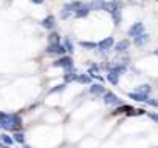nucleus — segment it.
<instances>
[{
  "instance_id": "1",
  "label": "nucleus",
  "mask_w": 158,
  "mask_h": 148,
  "mask_svg": "<svg viewBox=\"0 0 158 148\" xmlns=\"http://www.w3.org/2000/svg\"><path fill=\"white\" fill-rule=\"evenodd\" d=\"M0 127L5 130H20L22 119L17 114H5L0 113Z\"/></svg>"
},
{
  "instance_id": "2",
  "label": "nucleus",
  "mask_w": 158,
  "mask_h": 148,
  "mask_svg": "<svg viewBox=\"0 0 158 148\" xmlns=\"http://www.w3.org/2000/svg\"><path fill=\"white\" fill-rule=\"evenodd\" d=\"M53 66L56 68H64L65 71L67 69H73V59L70 56H60L57 60L53 62Z\"/></svg>"
},
{
  "instance_id": "3",
  "label": "nucleus",
  "mask_w": 158,
  "mask_h": 148,
  "mask_svg": "<svg viewBox=\"0 0 158 148\" xmlns=\"http://www.w3.org/2000/svg\"><path fill=\"white\" fill-rule=\"evenodd\" d=\"M45 53L50 54V56H65L67 49H65V46L60 45V43H50V45L47 46Z\"/></svg>"
},
{
  "instance_id": "4",
  "label": "nucleus",
  "mask_w": 158,
  "mask_h": 148,
  "mask_svg": "<svg viewBox=\"0 0 158 148\" xmlns=\"http://www.w3.org/2000/svg\"><path fill=\"white\" fill-rule=\"evenodd\" d=\"M143 33H146V26H144V23L136 22V23H133V25L129 28L127 36H129V37H136V36H139V34H143Z\"/></svg>"
},
{
  "instance_id": "5",
  "label": "nucleus",
  "mask_w": 158,
  "mask_h": 148,
  "mask_svg": "<svg viewBox=\"0 0 158 148\" xmlns=\"http://www.w3.org/2000/svg\"><path fill=\"white\" fill-rule=\"evenodd\" d=\"M124 6V3L121 2V0H110V2H106V8L104 11H107L109 14L113 13V11H121Z\"/></svg>"
},
{
  "instance_id": "6",
  "label": "nucleus",
  "mask_w": 158,
  "mask_h": 148,
  "mask_svg": "<svg viewBox=\"0 0 158 148\" xmlns=\"http://www.w3.org/2000/svg\"><path fill=\"white\" fill-rule=\"evenodd\" d=\"M113 45H115V39L113 37H106V39H102L98 43V48H99L101 53H107V51H110L113 48Z\"/></svg>"
},
{
  "instance_id": "7",
  "label": "nucleus",
  "mask_w": 158,
  "mask_h": 148,
  "mask_svg": "<svg viewBox=\"0 0 158 148\" xmlns=\"http://www.w3.org/2000/svg\"><path fill=\"white\" fill-rule=\"evenodd\" d=\"M113 46H115V53H116V54H124V53H127V49L130 48V40H129V39H123V40H119L118 43H115Z\"/></svg>"
},
{
  "instance_id": "8",
  "label": "nucleus",
  "mask_w": 158,
  "mask_h": 148,
  "mask_svg": "<svg viewBox=\"0 0 158 148\" xmlns=\"http://www.w3.org/2000/svg\"><path fill=\"white\" fill-rule=\"evenodd\" d=\"M104 103H106V105H121L123 100H121L116 94L107 91V93H104Z\"/></svg>"
},
{
  "instance_id": "9",
  "label": "nucleus",
  "mask_w": 158,
  "mask_h": 148,
  "mask_svg": "<svg viewBox=\"0 0 158 148\" xmlns=\"http://www.w3.org/2000/svg\"><path fill=\"white\" fill-rule=\"evenodd\" d=\"M149 40H150V36H149L147 33H143V34L133 37V45H135L136 48H143L144 45L149 43Z\"/></svg>"
},
{
  "instance_id": "10",
  "label": "nucleus",
  "mask_w": 158,
  "mask_h": 148,
  "mask_svg": "<svg viewBox=\"0 0 158 148\" xmlns=\"http://www.w3.org/2000/svg\"><path fill=\"white\" fill-rule=\"evenodd\" d=\"M89 91H90L92 96H102V94L106 93V88H104L102 84H92Z\"/></svg>"
},
{
  "instance_id": "11",
  "label": "nucleus",
  "mask_w": 158,
  "mask_h": 148,
  "mask_svg": "<svg viewBox=\"0 0 158 148\" xmlns=\"http://www.w3.org/2000/svg\"><path fill=\"white\" fill-rule=\"evenodd\" d=\"M89 13H90V6H89V5H82L81 8H77V10L74 11V17H77V19H84V17L89 16Z\"/></svg>"
},
{
  "instance_id": "12",
  "label": "nucleus",
  "mask_w": 158,
  "mask_h": 148,
  "mask_svg": "<svg viewBox=\"0 0 158 148\" xmlns=\"http://www.w3.org/2000/svg\"><path fill=\"white\" fill-rule=\"evenodd\" d=\"M40 25H42L45 29H53L54 25H56V17H54V16H47V17L42 20Z\"/></svg>"
},
{
  "instance_id": "13",
  "label": "nucleus",
  "mask_w": 158,
  "mask_h": 148,
  "mask_svg": "<svg viewBox=\"0 0 158 148\" xmlns=\"http://www.w3.org/2000/svg\"><path fill=\"white\" fill-rule=\"evenodd\" d=\"M119 76H121L119 72H116V71H113V69H109V72H107V80H109L112 85H118Z\"/></svg>"
},
{
  "instance_id": "14",
  "label": "nucleus",
  "mask_w": 158,
  "mask_h": 148,
  "mask_svg": "<svg viewBox=\"0 0 158 148\" xmlns=\"http://www.w3.org/2000/svg\"><path fill=\"white\" fill-rule=\"evenodd\" d=\"M90 10H95V11H104L106 8V0H93L92 3H89Z\"/></svg>"
},
{
  "instance_id": "15",
  "label": "nucleus",
  "mask_w": 158,
  "mask_h": 148,
  "mask_svg": "<svg viewBox=\"0 0 158 148\" xmlns=\"http://www.w3.org/2000/svg\"><path fill=\"white\" fill-rule=\"evenodd\" d=\"M84 3L82 2H79V0H76V2H70V3H65L64 5V10H68V11H71V13H74L77 8H81Z\"/></svg>"
},
{
  "instance_id": "16",
  "label": "nucleus",
  "mask_w": 158,
  "mask_h": 148,
  "mask_svg": "<svg viewBox=\"0 0 158 148\" xmlns=\"http://www.w3.org/2000/svg\"><path fill=\"white\" fill-rule=\"evenodd\" d=\"M76 77H77V74H76L73 69H67V71H65V74H64V80H65V84L74 82V80H76Z\"/></svg>"
},
{
  "instance_id": "17",
  "label": "nucleus",
  "mask_w": 158,
  "mask_h": 148,
  "mask_svg": "<svg viewBox=\"0 0 158 148\" xmlns=\"http://www.w3.org/2000/svg\"><path fill=\"white\" fill-rule=\"evenodd\" d=\"M129 97L130 99H133V100H136V102H146L147 100V94H141V93H129Z\"/></svg>"
},
{
  "instance_id": "18",
  "label": "nucleus",
  "mask_w": 158,
  "mask_h": 148,
  "mask_svg": "<svg viewBox=\"0 0 158 148\" xmlns=\"http://www.w3.org/2000/svg\"><path fill=\"white\" fill-rule=\"evenodd\" d=\"M110 16H112V20H113L115 26H119V23H121V20H123L121 11H113V13H110Z\"/></svg>"
},
{
  "instance_id": "19",
  "label": "nucleus",
  "mask_w": 158,
  "mask_h": 148,
  "mask_svg": "<svg viewBox=\"0 0 158 148\" xmlns=\"http://www.w3.org/2000/svg\"><path fill=\"white\" fill-rule=\"evenodd\" d=\"M76 80H77L79 84H92V77H90L89 72H87V74H77Z\"/></svg>"
},
{
  "instance_id": "20",
  "label": "nucleus",
  "mask_w": 158,
  "mask_h": 148,
  "mask_svg": "<svg viewBox=\"0 0 158 148\" xmlns=\"http://www.w3.org/2000/svg\"><path fill=\"white\" fill-rule=\"evenodd\" d=\"M135 91H136V93H141V94H147V96H149V93L152 91V87H150V85H147V84H144V85H138Z\"/></svg>"
},
{
  "instance_id": "21",
  "label": "nucleus",
  "mask_w": 158,
  "mask_h": 148,
  "mask_svg": "<svg viewBox=\"0 0 158 148\" xmlns=\"http://www.w3.org/2000/svg\"><path fill=\"white\" fill-rule=\"evenodd\" d=\"M130 110H132V107H130V105H123V103H121V105L113 111V116H115V114H123V113H126V114H127V111H130Z\"/></svg>"
},
{
  "instance_id": "22",
  "label": "nucleus",
  "mask_w": 158,
  "mask_h": 148,
  "mask_svg": "<svg viewBox=\"0 0 158 148\" xmlns=\"http://www.w3.org/2000/svg\"><path fill=\"white\" fill-rule=\"evenodd\" d=\"M79 45H81L82 48H85V49H95V48H98V43H95V42H79Z\"/></svg>"
},
{
  "instance_id": "23",
  "label": "nucleus",
  "mask_w": 158,
  "mask_h": 148,
  "mask_svg": "<svg viewBox=\"0 0 158 148\" xmlns=\"http://www.w3.org/2000/svg\"><path fill=\"white\" fill-rule=\"evenodd\" d=\"M64 46H65V49H67L68 53H73V51H74V46H73V43H71V40H70L68 37L64 39Z\"/></svg>"
},
{
  "instance_id": "24",
  "label": "nucleus",
  "mask_w": 158,
  "mask_h": 148,
  "mask_svg": "<svg viewBox=\"0 0 158 148\" xmlns=\"http://www.w3.org/2000/svg\"><path fill=\"white\" fill-rule=\"evenodd\" d=\"M50 43H59V34L57 33H51L48 36V45Z\"/></svg>"
},
{
  "instance_id": "25",
  "label": "nucleus",
  "mask_w": 158,
  "mask_h": 148,
  "mask_svg": "<svg viewBox=\"0 0 158 148\" xmlns=\"http://www.w3.org/2000/svg\"><path fill=\"white\" fill-rule=\"evenodd\" d=\"M71 17V11H68V10H62L60 11V19L62 20H67V19H70Z\"/></svg>"
},
{
  "instance_id": "26",
  "label": "nucleus",
  "mask_w": 158,
  "mask_h": 148,
  "mask_svg": "<svg viewBox=\"0 0 158 148\" xmlns=\"http://www.w3.org/2000/svg\"><path fill=\"white\" fill-rule=\"evenodd\" d=\"M14 140H16L17 143H23V142H25V137H23L22 133H16V134H14Z\"/></svg>"
},
{
  "instance_id": "27",
  "label": "nucleus",
  "mask_w": 158,
  "mask_h": 148,
  "mask_svg": "<svg viewBox=\"0 0 158 148\" xmlns=\"http://www.w3.org/2000/svg\"><path fill=\"white\" fill-rule=\"evenodd\" d=\"M2 140H3V143H5V145H11V143L14 142V139H11L8 134H2Z\"/></svg>"
},
{
  "instance_id": "28",
  "label": "nucleus",
  "mask_w": 158,
  "mask_h": 148,
  "mask_svg": "<svg viewBox=\"0 0 158 148\" xmlns=\"http://www.w3.org/2000/svg\"><path fill=\"white\" fill-rule=\"evenodd\" d=\"M64 88H65V84H62V85H57L56 88H51V90H50V93H59V91H62Z\"/></svg>"
},
{
  "instance_id": "29",
  "label": "nucleus",
  "mask_w": 158,
  "mask_h": 148,
  "mask_svg": "<svg viewBox=\"0 0 158 148\" xmlns=\"http://www.w3.org/2000/svg\"><path fill=\"white\" fill-rule=\"evenodd\" d=\"M146 103H149L150 107H156V108H158V100H156V99H149V97H147Z\"/></svg>"
},
{
  "instance_id": "30",
  "label": "nucleus",
  "mask_w": 158,
  "mask_h": 148,
  "mask_svg": "<svg viewBox=\"0 0 158 148\" xmlns=\"http://www.w3.org/2000/svg\"><path fill=\"white\" fill-rule=\"evenodd\" d=\"M147 116H149L153 122H156V123H158V114H156V113H147Z\"/></svg>"
},
{
  "instance_id": "31",
  "label": "nucleus",
  "mask_w": 158,
  "mask_h": 148,
  "mask_svg": "<svg viewBox=\"0 0 158 148\" xmlns=\"http://www.w3.org/2000/svg\"><path fill=\"white\" fill-rule=\"evenodd\" d=\"M33 3H36V5H42L44 3V0H31Z\"/></svg>"
},
{
  "instance_id": "32",
  "label": "nucleus",
  "mask_w": 158,
  "mask_h": 148,
  "mask_svg": "<svg viewBox=\"0 0 158 148\" xmlns=\"http://www.w3.org/2000/svg\"><path fill=\"white\" fill-rule=\"evenodd\" d=\"M0 148H8L6 145H3V143H0Z\"/></svg>"
},
{
  "instance_id": "33",
  "label": "nucleus",
  "mask_w": 158,
  "mask_h": 148,
  "mask_svg": "<svg viewBox=\"0 0 158 148\" xmlns=\"http://www.w3.org/2000/svg\"><path fill=\"white\" fill-rule=\"evenodd\" d=\"M153 54H155V56H158V48H156V49L153 51Z\"/></svg>"
},
{
  "instance_id": "34",
  "label": "nucleus",
  "mask_w": 158,
  "mask_h": 148,
  "mask_svg": "<svg viewBox=\"0 0 158 148\" xmlns=\"http://www.w3.org/2000/svg\"><path fill=\"white\" fill-rule=\"evenodd\" d=\"M155 2H158V0H155Z\"/></svg>"
}]
</instances>
